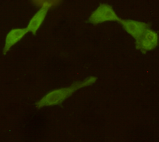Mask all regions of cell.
<instances>
[{"label": "cell", "instance_id": "8992f818", "mask_svg": "<svg viewBox=\"0 0 159 142\" xmlns=\"http://www.w3.org/2000/svg\"><path fill=\"white\" fill-rule=\"evenodd\" d=\"M28 32L26 27L13 28L10 30L5 37L3 54L6 55L10 48L21 40Z\"/></svg>", "mask_w": 159, "mask_h": 142}, {"label": "cell", "instance_id": "3957f363", "mask_svg": "<svg viewBox=\"0 0 159 142\" xmlns=\"http://www.w3.org/2000/svg\"><path fill=\"white\" fill-rule=\"evenodd\" d=\"M41 7L34 15L29 21L26 28L28 32L35 35L37 30L43 22L49 9L54 5L53 1H46L41 3Z\"/></svg>", "mask_w": 159, "mask_h": 142}, {"label": "cell", "instance_id": "7a4b0ae2", "mask_svg": "<svg viewBox=\"0 0 159 142\" xmlns=\"http://www.w3.org/2000/svg\"><path fill=\"white\" fill-rule=\"evenodd\" d=\"M121 20L112 6L102 3L92 12L87 22L96 25L107 21H117L119 23Z\"/></svg>", "mask_w": 159, "mask_h": 142}, {"label": "cell", "instance_id": "277c9868", "mask_svg": "<svg viewBox=\"0 0 159 142\" xmlns=\"http://www.w3.org/2000/svg\"><path fill=\"white\" fill-rule=\"evenodd\" d=\"M158 42L157 33L149 28L145 31L139 39L135 41V48L145 54L147 51L155 48Z\"/></svg>", "mask_w": 159, "mask_h": 142}, {"label": "cell", "instance_id": "6da1fadb", "mask_svg": "<svg viewBox=\"0 0 159 142\" xmlns=\"http://www.w3.org/2000/svg\"><path fill=\"white\" fill-rule=\"evenodd\" d=\"M97 80V77L95 76H90L83 80L75 81L68 87L52 90L35 102V107L38 109H40L46 106L57 105L61 106L63 102L76 91L92 85L96 82Z\"/></svg>", "mask_w": 159, "mask_h": 142}, {"label": "cell", "instance_id": "5b68a950", "mask_svg": "<svg viewBox=\"0 0 159 142\" xmlns=\"http://www.w3.org/2000/svg\"><path fill=\"white\" fill-rule=\"evenodd\" d=\"M124 29L136 40L139 39L145 31L150 28V23L131 19H122L119 23Z\"/></svg>", "mask_w": 159, "mask_h": 142}]
</instances>
